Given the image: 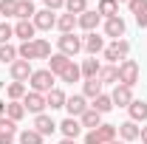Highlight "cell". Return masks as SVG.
Returning <instances> with one entry per match:
<instances>
[{
	"label": "cell",
	"mask_w": 147,
	"mask_h": 144,
	"mask_svg": "<svg viewBox=\"0 0 147 144\" xmlns=\"http://www.w3.org/2000/svg\"><path fill=\"white\" fill-rule=\"evenodd\" d=\"M79 68H82V76H85V79H96V76H99V71H102V65H99V59H96V57L85 59Z\"/></svg>",
	"instance_id": "cell-25"
},
{
	"label": "cell",
	"mask_w": 147,
	"mask_h": 144,
	"mask_svg": "<svg viewBox=\"0 0 147 144\" xmlns=\"http://www.w3.org/2000/svg\"><path fill=\"white\" fill-rule=\"evenodd\" d=\"M57 28L62 31V34H74V28H76V14H59L57 17Z\"/></svg>",
	"instance_id": "cell-24"
},
{
	"label": "cell",
	"mask_w": 147,
	"mask_h": 144,
	"mask_svg": "<svg viewBox=\"0 0 147 144\" xmlns=\"http://www.w3.org/2000/svg\"><path fill=\"white\" fill-rule=\"evenodd\" d=\"M139 139H142V144H147V124L142 127V133H139Z\"/></svg>",
	"instance_id": "cell-43"
},
{
	"label": "cell",
	"mask_w": 147,
	"mask_h": 144,
	"mask_svg": "<svg viewBox=\"0 0 147 144\" xmlns=\"http://www.w3.org/2000/svg\"><path fill=\"white\" fill-rule=\"evenodd\" d=\"M0 144H14V136L11 133H0Z\"/></svg>",
	"instance_id": "cell-42"
},
{
	"label": "cell",
	"mask_w": 147,
	"mask_h": 144,
	"mask_svg": "<svg viewBox=\"0 0 147 144\" xmlns=\"http://www.w3.org/2000/svg\"><path fill=\"white\" fill-rule=\"evenodd\" d=\"M136 82H139V65H136L133 59H122V62H119V85L133 88Z\"/></svg>",
	"instance_id": "cell-3"
},
{
	"label": "cell",
	"mask_w": 147,
	"mask_h": 144,
	"mask_svg": "<svg viewBox=\"0 0 147 144\" xmlns=\"http://www.w3.org/2000/svg\"><path fill=\"white\" fill-rule=\"evenodd\" d=\"M65 11L79 17L82 11H88V0H65Z\"/></svg>",
	"instance_id": "cell-35"
},
{
	"label": "cell",
	"mask_w": 147,
	"mask_h": 144,
	"mask_svg": "<svg viewBox=\"0 0 147 144\" xmlns=\"http://www.w3.org/2000/svg\"><path fill=\"white\" fill-rule=\"evenodd\" d=\"M82 48H85V51H88L91 57H96L99 51H105V37H99L96 31L85 34V37H82Z\"/></svg>",
	"instance_id": "cell-10"
},
{
	"label": "cell",
	"mask_w": 147,
	"mask_h": 144,
	"mask_svg": "<svg viewBox=\"0 0 147 144\" xmlns=\"http://www.w3.org/2000/svg\"><path fill=\"white\" fill-rule=\"evenodd\" d=\"M68 62H71V57H65V54H51V57H48V71L54 73V76H59V73L68 68Z\"/></svg>",
	"instance_id": "cell-18"
},
{
	"label": "cell",
	"mask_w": 147,
	"mask_h": 144,
	"mask_svg": "<svg viewBox=\"0 0 147 144\" xmlns=\"http://www.w3.org/2000/svg\"><path fill=\"white\" fill-rule=\"evenodd\" d=\"M0 14L17 17V0H0Z\"/></svg>",
	"instance_id": "cell-37"
},
{
	"label": "cell",
	"mask_w": 147,
	"mask_h": 144,
	"mask_svg": "<svg viewBox=\"0 0 147 144\" xmlns=\"http://www.w3.org/2000/svg\"><path fill=\"white\" fill-rule=\"evenodd\" d=\"M57 45H59V54L76 57L79 51H82V37H76V34H62L59 40H57Z\"/></svg>",
	"instance_id": "cell-5"
},
{
	"label": "cell",
	"mask_w": 147,
	"mask_h": 144,
	"mask_svg": "<svg viewBox=\"0 0 147 144\" xmlns=\"http://www.w3.org/2000/svg\"><path fill=\"white\" fill-rule=\"evenodd\" d=\"M31 23H34L37 31H51V28L57 26V17H54V11L42 9V11H37V14H34V20H31Z\"/></svg>",
	"instance_id": "cell-9"
},
{
	"label": "cell",
	"mask_w": 147,
	"mask_h": 144,
	"mask_svg": "<svg viewBox=\"0 0 147 144\" xmlns=\"http://www.w3.org/2000/svg\"><path fill=\"white\" fill-rule=\"evenodd\" d=\"M96 11H99V17H119V3L116 0H99V6H96Z\"/></svg>",
	"instance_id": "cell-21"
},
{
	"label": "cell",
	"mask_w": 147,
	"mask_h": 144,
	"mask_svg": "<svg viewBox=\"0 0 147 144\" xmlns=\"http://www.w3.org/2000/svg\"><path fill=\"white\" fill-rule=\"evenodd\" d=\"M91 108L96 110V113H102V116H105V113H108V110L113 108V99H110L108 93H99V96L93 99V105H91Z\"/></svg>",
	"instance_id": "cell-31"
},
{
	"label": "cell",
	"mask_w": 147,
	"mask_h": 144,
	"mask_svg": "<svg viewBox=\"0 0 147 144\" xmlns=\"http://www.w3.org/2000/svg\"><path fill=\"white\" fill-rule=\"evenodd\" d=\"M127 110H130V122H136V124L147 119V102H142V99H133L127 105Z\"/></svg>",
	"instance_id": "cell-17"
},
{
	"label": "cell",
	"mask_w": 147,
	"mask_h": 144,
	"mask_svg": "<svg viewBox=\"0 0 147 144\" xmlns=\"http://www.w3.org/2000/svg\"><path fill=\"white\" fill-rule=\"evenodd\" d=\"M28 93L26 88V82H9V88H6V96L11 99V102H23V96Z\"/></svg>",
	"instance_id": "cell-26"
},
{
	"label": "cell",
	"mask_w": 147,
	"mask_h": 144,
	"mask_svg": "<svg viewBox=\"0 0 147 144\" xmlns=\"http://www.w3.org/2000/svg\"><path fill=\"white\" fill-rule=\"evenodd\" d=\"M125 20L122 17H110V20H105V34L108 37H113V40H122L125 37Z\"/></svg>",
	"instance_id": "cell-14"
},
{
	"label": "cell",
	"mask_w": 147,
	"mask_h": 144,
	"mask_svg": "<svg viewBox=\"0 0 147 144\" xmlns=\"http://www.w3.org/2000/svg\"><path fill=\"white\" fill-rule=\"evenodd\" d=\"M59 144H76V141H74V139H62Z\"/></svg>",
	"instance_id": "cell-45"
},
{
	"label": "cell",
	"mask_w": 147,
	"mask_h": 144,
	"mask_svg": "<svg viewBox=\"0 0 147 144\" xmlns=\"http://www.w3.org/2000/svg\"><path fill=\"white\" fill-rule=\"evenodd\" d=\"M11 37H14V28H11L9 23H0V45H6Z\"/></svg>",
	"instance_id": "cell-38"
},
{
	"label": "cell",
	"mask_w": 147,
	"mask_h": 144,
	"mask_svg": "<svg viewBox=\"0 0 147 144\" xmlns=\"http://www.w3.org/2000/svg\"><path fill=\"white\" fill-rule=\"evenodd\" d=\"M17 48L11 45V42H6V45H0V62L3 65H11V62H17Z\"/></svg>",
	"instance_id": "cell-30"
},
{
	"label": "cell",
	"mask_w": 147,
	"mask_h": 144,
	"mask_svg": "<svg viewBox=\"0 0 147 144\" xmlns=\"http://www.w3.org/2000/svg\"><path fill=\"white\" fill-rule=\"evenodd\" d=\"M116 3H130V0H116Z\"/></svg>",
	"instance_id": "cell-46"
},
{
	"label": "cell",
	"mask_w": 147,
	"mask_h": 144,
	"mask_svg": "<svg viewBox=\"0 0 147 144\" xmlns=\"http://www.w3.org/2000/svg\"><path fill=\"white\" fill-rule=\"evenodd\" d=\"M85 144H105V141L99 139V133H96V130H88V136H85Z\"/></svg>",
	"instance_id": "cell-41"
},
{
	"label": "cell",
	"mask_w": 147,
	"mask_h": 144,
	"mask_svg": "<svg viewBox=\"0 0 147 144\" xmlns=\"http://www.w3.org/2000/svg\"><path fill=\"white\" fill-rule=\"evenodd\" d=\"M59 130H62L65 139H74V141H76V136L82 133V124H79V119H71V116H68V119L59 124Z\"/></svg>",
	"instance_id": "cell-19"
},
{
	"label": "cell",
	"mask_w": 147,
	"mask_h": 144,
	"mask_svg": "<svg viewBox=\"0 0 147 144\" xmlns=\"http://www.w3.org/2000/svg\"><path fill=\"white\" fill-rule=\"evenodd\" d=\"M99 20H102V17H99V11H93V9H88V11H82V14L76 17V26H79V28H85V31L91 34V31H96Z\"/></svg>",
	"instance_id": "cell-12"
},
{
	"label": "cell",
	"mask_w": 147,
	"mask_h": 144,
	"mask_svg": "<svg viewBox=\"0 0 147 144\" xmlns=\"http://www.w3.org/2000/svg\"><path fill=\"white\" fill-rule=\"evenodd\" d=\"M28 85H31V90H37V93H48V90H54V73L48 71V68L34 71L31 79H28Z\"/></svg>",
	"instance_id": "cell-2"
},
{
	"label": "cell",
	"mask_w": 147,
	"mask_h": 144,
	"mask_svg": "<svg viewBox=\"0 0 147 144\" xmlns=\"http://www.w3.org/2000/svg\"><path fill=\"white\" fill-rule=\"evenodd\" d=\"M9 71H11V82H28V79H31V73H34V68H31V62L17 59V62H11V65H9Z\"/></svg>",
	"instance_id": "cell-6"
},
{
	"label": "cell",
	"mask_w": 147,
	"mask_h": 144,
	"mask_svg": "<svg viewBox=\"0 0 147 144\" xmlns=\"http://www.w3.org/2000/svg\"><path fill=\"white\" fill-rule=\"evenodd\" d=\"M0 133H11V136H17V122H11V119H0Z\"/></svg>",
	"instance_id": "cell-39"
},
{
	"label": "cell",
	"mask_w": 147,
	"mask_h": 144,
	"mask_svg": "<svg viewBox=\"0 0 147 144\" xmlns=\"http://www.w3.org/2000/svg\"><path fill=\"white\" fill-rule=\"evenodd\" d=\"M59 79H62V82H79V79H82V68H79V65H76V62H68V68H65V71L59 73Z\"/></svg>",
	"instance_id": "cell-28"
},
{
	"label": "cell",
	"mask_w": 147,
	"mask_h": 144,
	"mask_svg": "<svg viewBox=\"0 0 147 144\" xmlns=\"http://www.w3.org/2000/svg\"><path fill=\"white\" fill-rule=\"evenodd\" d=\"M3 116H6V105L0 102V119H3Z\"/></svg>",
	"instance_id": "cell-44"
},
{
	"label": "cell",
	"mask_w": 147,
	"mask_h": 144,
	"mask_svg": "<svg viewBox=\"0 0 147 144\" xmlns=\"http://www.w3.org/2000/svg\"><path fill=\"white\" fill-rule=\"evenodd\" d=\"M79 124L82 127H88V130H96V127L102 124V113H96L93 108H88L82 116H79Z\"/></svg>",
	"instance_id": "cell-20"
},
{
	"label": "cell",
	"mask_w": 147,
	"mask_h": 144,
	"mask_svg": "<svg viewBox=\"0 0 147 144\" xmlns=\"http://www.w3.org/2000/svg\"><path fill=\"white\" fill-rule=\"evenodd\" d=\"M23 108H26V113H34V116H40L42 110L48 108V105H45V93L28 90V93L23 96Z\"/></svg>",
	"instance_id": "cell-4"
},
{
	"label": "cell",
	"mask_w": 147,
	"mask_h": 144,
	"mask_svg": "<svg viewBox=\"0 0 147 144\" xmlns=\"http://www.w3.org/2000/svg\"><path fill=\"white\" fill-rule=\"evenodd\" d=\"M17 141H20V144H42V136L37 133L34 127H28V130L17 133Z\"/></svg>",
	"instance_id": "cell-33"
},
{
	"label": "cell",
	"mask_w": 147,
	"mask_h": 144,
	"mask_svg": "<svg viewBox=\"0 0 147 144\" xmlns=\"http://www.w3.org/2000/svg\"><path fill=\"white\" fill-rule=\"evenodd\" d=\"M88 108H91V105L85 102V96H82V93H74V96L65 99V110H68V116H71V119H79Z\"/></svg>",
	"instance_id": "cell-7"
},
{
	"label": "cell",
	"mask_w": 147,
	"mask_h": 144,
	"mask_svg": "<svg viewBox=\"0 0 147 144\" xmlns=\"http://www.w3.org/2000/svg\"><path fill=\"white\" fill-rule=\"evenodd\" d=\"M110 99H113V108H116V105H119V108H127L130 102H133V88H127V85H116L113 93H110Z\"/></svg>",
	"instance_id": "cell-11"
},
{
	"label": "cell",
	"mask_w": 147,
	"mask_h": 144,
	"mask_svg": "<svg viewBox=\"0 0 147 144\" xmlns=\"http://www.w3.org/2000/svg\"><path fill=\"white\" fill-rule=\"evenodd\" d=\"M45 9L48 11H59V9H65V0H45Z\"/></svg>",
	"instance_id": "cell-40"
},
{
	"label": "cell",
	"mask_w": 147,
	"mask_h": 144,
	"mask_svg": "<svg viewBox=\"0 0 147 144\" xmlns=\"http://www.w3.org/2000/svg\"><path fill=\"white\" fill-rule=\"evenodd\" d=\"M37 9H34V0H17V17L20 20H34Z\"/></svg>",
	"instance_id": "cell-27"
},
{
	"label": "cell",
	"mask_w": 147,
	"mask_h": 144,
	"mask_svg": "<svg viewBox=\"0 0 147 144\" xmlns=\"http://www.w3.org/2000/svg\"><path fill=\"white\" fill-rule=\"evenodd\" d=\"M99 82H102V85H119V68H116V65H102Z\"/></svg>",
	"instance_id": "cell-23"
},
{
	"label": "cell",
	"mask_w": 147,
	"mask_h": 144,
	"mask_svg": "<svg viewBox=\"0 0 147 144\" xmlns=\"http://www.w3.org/2000/svg\"><path fill=\"white\" fill-rule=\"evenodd\" d=\"M113 144H125V141H113Z\"/></svg>",
	"instance_id": "cell-47"
},
{
	"label": "cell",
	"mask_w": 147,
	"mask_h": 144,
	"mask_svg": "<svg viewBox=\"0 0 147 144\" xmlns=\"http://www.w3.org/2000/svg\"><path fill=\"white\" fill-rule=\"evenodd\" d=\"M116 130H119V139L122 141H136L139 133H142V127L136 122H122V124H116Z\"/></svg>",
	"instance_id": "cell-13"
},
{
	"label": "cell",
	"mask_w": 147,
	"mask_h": 144,
	"mask_svg": "<svg viewBox=\"0 0 147 144\" xmlns=\"http://www.w3.org/2000/svg\"><path fill=\"white\" fill-rule=\"evenodd\" d=\"M99 93H102V82H99V76H96V79H85L82 96H85V99H96Z\"/></svg>",
	"instance_id": "cell-29"
},
{
	"label": "cell",
	"mask_w": 147,
	"mask_h": 144,
	"mask_svg": "<svg viewBox=\"0 0 147 144\" xmlns=\"http://www.w3.org/2000/svg\"><path fill=\"white\" fill-rule=\"evenodd\" d=\"M65 99H68V96H65V93H62L59 88H54V90H48V93H45V105H48L51 110L65 108Z\"/></svg>",
	"instance_id": "cell-22"
},
{
	"label": "cell",
	"mask_w": 147,
	"mask_h": 144,
	"mask_svg": "<svg viewBox=\"0 0 147 144\" xmlns=\"http://www.w3.org/2000/svg\"><path fill=\"white\" fill-rule=\"evenodd\" d=\"M17 57H20V59H26V62L37 59V45H34V40H31V42H23V45L17 48Z\"/></svg>",
	"instance_id": "cell-34"
},
{
	"label": "cell",
	"mask_w": 147,
	"mask_h": 144,
	"mask_svg": "<svg viewBox=\"0 0 147 144\" xmlns=\"http://www.w3.org/2000/svg\"><path fill=\"white\" fill-rule=\"evenodd\" d=\"M105 59H108L110 65H116V62H122V59H127V54H130V42L127 40H113L110 45H105Z\"/></svg>",
	"instance_id": "cell-1"
},
{
	"label": "cell",
	"mask_w": 147,
	"mask_h": 144,
	"mask_svg": "<svg viewBox=\"0 0 147 144\" xmlns=\"http://www.w3.org/2000/svg\"><path fill=\"white\" fill-rule=\"evenodd\" d=\"M34 45H37V59H48V57H51V42H48V40H40V37H37Z\"/></svg>",
	"instance_id": "cell-36"
},
{
	"label": "cell",
	"mask_w": 147,
	"mask_h": 144,
	"mask_svg": "<svg viewBox=\"0 0 147 144\" xmlns=\"http://www.w3.org/2000/svg\"><path fill=\"white\" fill-rule=\"evenodd\" d=\"M14 34L20 37V40H23V42H31V40H37V28H34V23H31V20H20L17 26H14Z\"/></svg>",
	"instance_id": "cell-16"
},
{
	"label": "cell",
	"mask_w": 147,
	"mask_h": 144,
	"mask_svg": "<svg viewBox=\"0 0 147 144\" xmlns=\"http://www.w3.org/2000/svg\"><path fill=\"white\" fill-rule=\"evenodd\" d=\"M26 116V108H23V102H9L6 105V119H11V122H20Z\"/></svg>",
	"instance_id": "cell-32"
},
{
	"label": "cell",
	"mask_w": 147,
	"mask_h": 144,
	"mask_svg": "<svg viewBox=\"0 0 147 144\" xmlns=\"http://www.w3.org/2000/svg\"><path fill=\"white\" fill-rule=\"evenodd\" d=\"M127 9L136 14V23H139V28H147V0H130Z\"/></svg>",
	"instance_id": "cell-15"
},
{
	"label": "cell",
	"mask_w": 147,
	"mask_h": 144,
	"mask_svg": "<svg viewBox=\"0 0 147 144\" xmlns=\"http://www.w3.org/2000/svg\"><path fill=\"white\" fill-rule=\"evenodd\" d=\"M34 130L42 136V139H45V136H51L54 130H59V124H57L48 113H40V116H34Z\"/></svg>",
	"instance_id": "cell-8"
}]
</instances>
